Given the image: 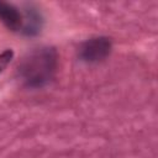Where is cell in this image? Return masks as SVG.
<instances>
[{
    "instance_id": "1",
    "label": "cell",
    "mask_w": 158,
    "mask_h": 158,
    "mask_svg": "<svg viewBox=\"0 0 158 158\" xmlns=\"http://www.w3.org/2000/svg\"><path fill=\"white\" fill-rule=\"evenodd\" d=\"M57 52L52 47H40L27 53L19 64V75L28 88H42L51 81L57 68Z\"/></svg>"
},
{
    "instance_id": "2",
    "label": "cell",
    "mask_w": 158,
    "mask_h": 158,
    "mask_svg": "<svg viewBox=\"0 0 158 158\" xmlns=\"http://www.w3.org/2000/svg\"><path fill=\"white\" fill-rule=\"evenodd\" d=\"M111 52V41L107 37H94L85 41L79 48V57L86 63L104 60Z\"/></svg>"
},
{
    "instance_id": "3",
    "label": "cell",
    "mask_w": 158,
    "mask_h": 158,
    "mask_svg": "<svg viewBox=\"0 0 158 158\" xmlns=\"http://www.w3.org/2000/svg\"><path fill=\"white\" fill-rule=\"evenodd\" d=\"M0 21L14 32L21 31L23 27V16L20 10L4 1H0Z\"/></svg>"
},
{
    "instance_id": "5",
    "label": "cell",
    "mask_w": 158,
    "mask_h": 158,
    "mask_svg": "<svg viewBox=\"0 0 158 158\" xmlns=\"http://www.w3.org/2000/svg\"><path fill=\"white\" fill-rule=\"evenodd\" d=\"M12 57H14V52L11 49H6L0 54V73L6 68V65L10 63Z\"/></svg>"
},
{
    "instance_id": "4",
    "label": "cell",
    "mask_w": 158,
    "mask_h": 158,
    "mask_svg": "<svg viewBox=\"0 0 158 158\" xmlns=\"http://www.w3.org/2000/svg\"><path fill=\"white\" fill-rule=\"evenodd\" d=\"M42 27V17L41 15L36 11V9H27L26 15L23 19V27H22V33L26 36H35L41 31Z\"/></svg>"
}]
</instances>
